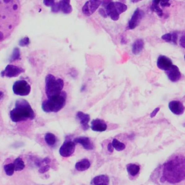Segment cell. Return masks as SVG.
Segmentation results:
<instances>
[{
    "mask_svg": "<svg viewBox=\"0 0 185 185\" xmlns=\"http://www.w3.org/2000/svg\"><path fill=\"white\" fill-rule=\"evenodd\" d=\"M20 59H21V53H20V49L18 47H15L14 49L11 56L9 57V61L12 62Z\"/></svg>",
    "mask_w": 185,
    "mask_h": 185,
    "instance_id": "obj_25",
    "label": "cell"
},
{
    "mask_svg": "<svg viewBox=\"0 0 185 185\" xmlns=\"http://www.w3.org/2000/svg\"><path fill=\"white\" fill-rule=\"evenodd\" d=\"M185 181V156L181 154L173 155L163 163L161 182L176 185Z\"/></svg>",
    "mask_w": 185,
    "mask_h": 185,
    "instance_id": "obj_1",
    "label": "cell"
},
{
    "mask_svg": "<svg viewBox=\"0 0 185 185\" xmlns=\"http://www.w3.org/2000/svg\"><path fill=\"white\" fill-rule=\"evenodd\" d=\"M102 4V0H89L82 8V12L85 15L90 16L97 10Z\"/></svg>",
    "mask_w": 185,
    "mask_h": 185,
    "instance_id": "obj_7",
    "label": "cell"
},
{
    "mask_svg": "<svg viewBox=\"0 0 185 185\" xmlns=\"http://www.w3.org/2000/svg\"><path fill=\"white\" fill-rule=\"evenodd\" d=\"M157 67L160 69L167 71L173 65L172 60L165 55H160L157 59Z\"/></svg>",
    "mask_w": 185,
    "mask_h": 185,
    "instance_id": "obj_11",
    "label": "cell"
},
{
    "mask_svg": "<svg viewBox=\"0 0 185 185\" xmlns=\"http://www.w3.org/2000/svg\"><path fill=\"white\" fill-rule=\"evenodd\" d=\"M14 165L15 166V171H21L25 167L24 161L20 158H18L14 161Z\"/></svg>",
    "mask_w": 185,
    "mask_h": 185,
    "instance_id": "obj_23",
    "label": "cell"
},
{
    "mask_svg": "<svg viewBox=\"0 0 185 185\" xmlns=\"http://www.w3.org/2000/svg\"><path fill=\"white\" fill-rule=\"evenodd\" d=\"M76 143L71 140H66L59 149V154L64 158L71 156L75 151Z\"/></svg>",
    "mask_w": 185,
    "mask_h": 185,
    "instance_id": "obj_8",
    "label": "cell"
},
{
    "mask_svg": "<svg viewBox=\"0 0 185 185\" xmlns=\"http://www.w3.org/2000/svg\"><path fill=\"white\" fill-rule=\"evenodd\" d=\"M61 11L65 14H70L72 11V7L70 3L64 1H60Z\"/></svg>",
    "mask_w": 185,
    "mask_h": 185,
    "instance_id": "obj_22",
    "label": "cell"
},
{
    "mask_svg": "<svg viewBox=\"0 0 185 185\" xmlns=\"http://www.w3.org/2000/svg\"><path fill=\"white\" fill-rule=\"evenodd\" d=\"M168 108L170 111L176 116H181L184 113L185 107L183 103L178 100H173L168 103Z\"/></svg>",
    "mask_w": 185,
    "mask_h": 185,
    "instance_id": "obj_10",
    "label": "cell"
},
{
    "mask_svg": "<svg viewBox=\"0 0 185 185\" xmlns=\"http://www.w3.org/2000/svg\"><path fill=\"white\" fill-rule=\"evenodd\" d=\"M126 170L131 176H135L139 173L140 171V167L137 164L130 163L126 166Z\"/></svg>",
    "mask_w": 185,
    "mask_h": 185,
    "instance_id": "obj_20",
    "label": "cell"
},
{
    "mask_svg": "<svg viewBox=\"0 0 185 185\" xmlns=\"http://www.w3.org/2000/svg\"><path fill=\"white\" fill-rule=\"evenodd\" d=\"M144 15L143 11L139 8H137L134 12L133 15L129 20L128 23V28L129 29H134L139 25L141 21L142 18Z\"/></svg>",
    "mask_w": 185,
    "mask_h": 185,
    "instance_id": "obj_9",
    "label": "cell"
},
{
    "mask_svg": "<svg viewBox=\"0 0 185 185\" xmlns=\"http://www.w3.org/2000/svg\"><path fill=\"white\" fill-rule=\"evenodd\" d=\"M62 1H65V2H67L70 3V0H62Z\"/></svg>",
    "mask_w": 185,
    "mask_h": 185,
    "instance_id": "obj_45",
    "label": "cell"
},
{
    "mask_svg": "<svg viewBox=\"0 0 185 185\" xmlns=\"http://www.w3.org/2000/svg\"><path fill=\"white\" fill-rule=\"evenodd\" d=\"M24 69L22 68L13 65H8L6 67L5 69L1 73V75L2 77H7V78H14L17 77L19 75L24 73Z\"/></svg>",
    "mask_w": 185,
    "mask_h": 185,
    "instance_id": "obj_6",
    "label": "cell"
},
{
    "mask_svg": "<svg viewBox=\"0 0 185 185\" xmlns=\"http://www.w3.org/2000/svg\"><path fill=\"white\" fill-rule=\"evenodd\" d=\"M109 183V176L106 175H99L94 177L92 180L91 183L92 185H97L101 183L108 184Z\"/></svg>",
    "mask_w": 185,
    "mask_h": 185,
    "instance_id": "obj_19",
    "label": "cell"
},
{
    "mask_svg": "<svg viewBox=\"0 0 185 185\" xmlns=\"http://www.w3.org/2000/svg\"><path fill=\"white\" fill-rule=\"evenodd\" d=\"M67 94L62 91L58 96L48 98L43 101L42 108L45 113H57L63 109L65 106Z\"/></svg>",
    "mask_w": 185,
    "mask_h": 185,
    "instance_id": "obj_3",
    "label": "cell"
},
{
    "mask_svg": "<svg viewBox=\"0 0 185 185\" xmlns=\"http://www.w3.org/2000/svg\"><path fill=\"white\" fill-rule=\"evenodd\" d=\"M1 99H2V98H3V93L2 91H1Z\"/></svg>",
    "mask_w": 185,
    "mask_h": 185,
    "instance_id": "obj_44",
    "label": "cell"
},
{
    "mask_svg": "<svg viewBox=\"0 0 185 185\" xmlns=\"http://www.w3.org/2000/svg\"><path fill=\"white\" fill-rule=\"evenodd\" d=\"M4 170L6 174L8 176H11L14 174L15 170V166L14 163H8L4 166Z\"/></svg>",
    "mask_w": 185,
    "mask_h": 185,
    "instance_id": "obj_27",
    "label": "cell"
},
{
    "mask_svg": "<svg viewBox=\"0 0 185 185\" xmlns=\"http://www.w3.org/2000/svg\"><path fill=\"white\" fill-rule=\"evenodd\" d=\"M73 141L76 144H81L83 148L86 150H92L94 148V144L91 140L86 137H79L75 138Z\"/></svg>",
    "mask_w": 185,
    "mask_h": 185,
    "instance_id": "obj_15",
    "label": "cell"
},
{
    "mask_svg": "<svg viewBox=\"0 0 185 185\" xmlns=\"http://www.w3.org/2000/svg\"><path fill=\"white\" fill-rule=\"evenodd\" d=\"M97 185H108V184H106V183H101V184H99Z\"/></svg>",
    "mask_w": 185,
    "mask_h": 185,
    "instance_id": "obj_46",
    "label": "cell"
},
{
    "mask_svg": "<svg viewBox=\"0 0 185 185\" xmlns=\"http://www.w3.org/2000/svg\"><path fill=\"white\" fill-rule=\"evenodd\" d=\"M150 10L152 12H155L156 13L157 15L159 17L161 18L163 16V11L159 7V6H151Z\"/></svg>",
    "mask_w": 185,
    "mask_h": 185,
    "instance_id": "obj_28",
    "label": "cell"
},
{
    "mask_svg": "<svg viewBox=\"0 0 185 185\" xmlns=\"http://www.w3.org/2000/svg\"><path fill=\"white\" fill-rule=\"evenodd\" d=\"M184 58H185V56H184Z\"/></svg>",
    "mask_w": 185,
    "mask_h": 185,
    "instance_id": "obj_48",
    "label": "cell"
},
{
    "mask_svg": "<svg viewBox=\"0 0 185 185\" xmlns=\"http://www.w3.org/2000/svg\"><path fill=\"white\" fill-rule=\"evenodd\" d=\"M160 111V108L159 107H157L156 108H155L152 111V113L150 114V116L151 118H154L155 116H156L157 114Z\"/></svg>",
    "mask_w": 185,
    "mask_h": 185,
    "instance_id": "obj_38",
    "label": "cell"
},
{
    "mask_svg": "<svg viewBox=\"0 0 185 185\" xmlns=\"http://www.w3.org/2000/svg\"><path fill=\"white\" fill-rule=\"evenodd\" d=\"M111 143L112 144L113 148L119 152L124 150L126 148V145L116 139H113Z\"/></svg>",
    "mask_w": 185,
    "mask_h": 185,
    "instance_id": "obj_26",
    "label": "cell"
},
{
    "mask_svg": "<svg viewBox=\"0 0 185 185\" xmlns=\"http://www.w3.org/2000/svg\"><path fill=\"white\" fill-rule=\"evenodd\" d=\"M180 45L185 49V34L183 35L180 39Z\"/></svg>",
    "mask_w": 185,
    "mask_h": 185,
    "instance_id": "obj_39",
    "label": "cell"
},
{
    "mask_svg": "<svg viewBox=\"0 0 185 185\" xmlns=\"http://www.w3.org/2000/svg\"><path fill=\"white\" fill-rule=\"evenodd\" d=\"M76 118L79 121L81 127L84 131H87L89 129V122L90 120L89 114L79 111L76 113Z\"/></svg>",
    "mask_w": 185,
    "mask_h": 185,
    "instance_id": "obj_13",
    "label": "cell"
},
{
    "mask_svg": "<svg viewBox=\"0 0 185 185\" xmlns=\"http://www.w3.org/2000/svg\"><path fill=\"white\" fill-rule=\"evenodd\" d=\"M178 37V35L177 33H172V42H172L173 44H177Z\"/></svg>",
    "mask_w": 185,
    "mask_h": 185,
    "instance_id": "obj_37",
    "label": "cell"
},
{
    "mask_svg": "<svg viewBox=\"0 0 185 185\" xmlns=\"http://www.w3.org/2000/svg\"><path fill=\"white\" fill-rule=\"evenodd\" d=\"M120 2H121L123 3H124V4H125V3H126V0H120Z\"/></svg>",
    "mask_w": 185,
    "mask_h": 185,
    "instance_id": "obj_43",
    "label": "cell"
},
{
    "mask_svg": "<svg viewBox=\"0 0 185 185\" xmlns=\"http://www.w3.org/2000/svg\"><path fill=\"white\" fill-rule=\"evenodd\" d=\"M43 3L46 7H52L55 3V0H43Z\"/></svg>",
    "mask_w": 185,
    "mask_h": 185,
    "instance_id": "obj_34",
    "label": "cell"
},
{
    "mask_svg": "<svg viewBox=\"0 0 185 185\" xmlns=\"http://www.w3.org/2000/svg\"><path fill=\"white\" fill-rule=\"evenodd\" d=\"M98 12H99V14H100V15L102 16L103 18H108V15L107 14V11H106L105 9L103 8H101L98 10Z\"/></svg>",
    "mask_w": 185,
    "mask_h": 185,
    "instance_id": "obj_35",
    "label": "cell"
},
{
    "mask_svg": "<svg viewBox=\"0 0 185 185\" xmlns=\"http://www.w3.org/2000/svg\"><path fill=\"white\" fill-rule=\"evenodd\" d=\"M43 161H44V163H46V164H48L50 163L51 162V159L48 158V157H46L45 158H44L43 159Z\"/></svg>",
    "mask_w": 185,
    "mask_h": 185,
    "instance_id": "obj_41",
    "label": "cell"
},
{
    "mask_svg": "<svg viewBox=\"0 0 185 185\" xmlns=\"http://www.w3.org/2000/svg\"><path fill=\"white\" fill-rule=\"evenodd\" d=\"M111 2H112V0H102V6L104 8V9H106L107 6L110 4Z\"/></svg>",
    "mask_w": 185,
    "mask_h": 185,
    "instance_id": "obj_36",
    "label": "cell"
},
{
    "mask_svg": "<svg viewBox=\"0 0 185 185\" xmlns=\"http://www.w3.org/2000/svg\"><path fill=\"white\" fill-rule=\"evenodd\" d=\"M50 169V166L46 165L44 166L43 167L40 168V169L39 170V172L41 174H43V173H45L46 172H48Z\"/></svg>",
    "mask_w": 185,
    "mask_h": 185,
    "instance_id": "obj_32",
    "label": "cell"
},
{
    "mask_svg": "<svg viewBox=\"0 0 185 185\" xmlns=\"http://www.w3.org/2000/svg\"><path fill=\"white\" fill-rule=\"evenodd\" d=\"M183 126L185 127V123L184 124H183Z\"/></svg>",
    "mask_w": 185,
    "mask_h": 185,
    "instance_id": "obj_47",
    "label": "cell"
},
{
    "mask_svg": "<svg viewBox=\"0 0 185 185\" xmlns=\"http://www.w3.org/2000/svg\"><path fill=\"white\" fill-rule=\"evenodd\" d=\"M107 149H108V150L109 151V152H113L114 148H113V146H112V143H109V144L108 145V146H107Z\"/></svg>",
    "mask_w": 185,
    "mask_h": 185,
    "instance_id": "obj_40",
    "label": "cell"
},
{
    "mask_svg": "<svg viewBox=\"0 0 185 185\" xmlns=\"http://www.w3.org/2000/svg\"><path fill=\"white\" fill-rule=\"evenodd\" d=\"M131 2L133 3H137L139 2V1H142V0H130Z\"/></svg>",
    "mask_w": 185,
    "mask_h": 185,
    "instance_id": "obj_42",
    "label": "cell"
},
{
    "mask_svg": "<svg viewBox=\"0 0 185 185\" xmlns=\"http://www.w3.org/2000/svg\"><path fill=\"white\" fill-rule=\"evenodd\" d=\"M64 87V82L61 78H56L52 74L47 75L45 78V93L47 99L58 96Z\"/></svg>",
    "mask_w": 185,
    "mask_h": 185,
    "instance_id": "obj_4",
    "label": "cell"
},
{
    "mask_svg": "<svg viewBox=\"0 0 185 185\" xmlns=\"http://www.w3.org/2000/svg\"><path fill=\"white\" fill-rule=\"evenodd\" d=\"M114 6L116 11L120 15L125 12L128 9L127 6L121 2H114Z\"/></svg>",
    "mask_w": 185,
    "mask_h": 185,
    "instance_id": "obj_24",
    "label": "cell"
},
{
    "mask_svg": "<svg viewBox=\"0 0 185 185\" xmlns=\"http://www.w3.org/2000/svg\"><path fill=\"white\" fill-rule=\"evenodd\" d=\"M11 121L19 122L27 120H34L35 114L27 101L19 99L16 101L15 107L9 112Z\"/></svg>",
    "mask_w": 185,
    "mask_h": 185,
    "instance_id": "obj_2",
    "label": "cell"
},
{
    "mask_svg": "<svg viewBox=\"0 0 185 185\" xmlns=\"http://www.w3.org/2000/svg\"><path fill=\"white\" fill-rule=\"evenodd\" d=\"M107 127L106 122L100 119H94L91 122V128L94 132H103L107 130Z\"/></svg>",
    "mask_w": 185,
    "mask_h": 185,
    "instance_id": "obj_14",
    "label": "cell"
},
{
    "mask_svg": "<svg viewBox=\"0 0 185 185\" xmlns=\"http://www.w3.org/2000/svg\"><path fill=\"white\" fill-rule=\"evenodd\" d=\"M107 14L108 16H110L111 19L113 21H117L120 19V14L118 13L117 11H116L115 8L114 6V2H111L107 6L106 9Z\"/></svg>",
    "mask_w": 185,
    "mask_h": 185,
    "instance_id": "obj_16",
    "label": "cell"
},
{
    "mask_svg": "<svg viewBox=\"0 0 185 185\" xmlns=\"http://www.w3.org/2000/svg\"><path fill=\"white\" fill-rule=\"evenodd\" d=\"M161 39L167 42H172V33H167L161 36Z\"/></svg>",
    "mask_w": 185,
    "mask_h": 185,
    "instance_id": "obj_31",
    "label": "cell"
},
{
    "mask_svg": "<svg viewBox=\"0 0 185 185\" xmlns=\"http://www.w3.org/2000/svg\"><path fill=\"white\" fill-rule=\"evenodd\" d=\"M170 1V0H160V5H161V7L162 8L170 7V3L169 2Z\"/></svg>",
    "mask_w": 185,
    "mask_h": 185,
    "instance_id": "obj_33",
    "label": "cell"
},
{
    "mask_svg": "<svg viewBox=\"0 0 185 185\" xmlns=\"http://www.w3.org/2000/svg\"><path fill=\"white\" fill-rule=\"evenodd\" d=\"M168 78L172 82H176L180 80L181 73L178 66L173 65L170 69L166 71Z\"/></svg>",
    "mask_w": 185,
    "mask_h": 185,
    "instance_id": "obj_12",
    "label": "cell"
},
{
    "mask_svg": "<svg viewBox=\"0 0 185 185\" xmlns=\"http://www.w3.org/2000/svg\"><path fill=\"white\" fill-rule=\"evenodd\" d=\"M144 46V42L142 39L136 40L132 45L131 51L133 54L139 55L143 50Z\"/></svg>",
    "mask_w": 185,
    "mask_h": 185,
    "instance_id": "obj_17",
    "label": "cell"
},
{
    "mask_svg": "<svg viewBox=\"0 0 185 185\" xmlns=\"http://www.w3.org/2000/svg\"><path fill=\"white\" fill-rule=\"evenodd\" d=\"M45 141L46 144L49 146H53L57 142V137L52 133H47L45 135Z\"/></svg>",
    "mask_w": 185,
    "mask_h": 185,
    "instance_id": "obj_21",
    "label": "cell"
},
{
    "mask_svg": "<svg viewBox=\"0 0 185 185\" xmlns=\"http://www.w3.org/2000/svg\"><path fill=\"white\" fill-rule=\"evenodd\" d=\"M90 166L91 163L89 160L87 159H84L77 162L75 168L77 170L83 172L88 170L90 167Z\"/></svg>",
    "mask_w": 185,
    "mask_h": 185,
    "instance_id": "obj_18",
    "label": "cell"
},
{
    "mask_svg": "<svg viewBox=\"0 0 185 185\" xmlns=\"http://www.w3.org/2000/svg\"><path fill=\"white\" fill-rule=\"evenodd\" d=\"M12 89L14 93L16 95L27 96L31 93V87L26 81L20 80L14 83Z\"/></svg>",
    "mask_w": 185,
    "mask_h": 185,
    "instance_id": "obj_5",
    "label": "cell"
},
{
    "mask_svg": "<svg viewBox=\"0 0 185 185\" xmlns=\"http://www.w3.org/2000/svg\"><path fill=\"white\" fill-rule=\"evenodd\" d=\"M51 11L53 13H58L61 11V7H60V1L55 2V4L51 7Z\"/></svg>",
    "mask_w": 185,
    "mask_h": 185,
    "instance_id": "obj_29",
    "label": "cell"
},
{
    "mask_svg": "<svg viewBox=\"0 0 185 185\" xmlns=\"http://www.w3.org/2000/svg\"><path fill=\"white\" fill-rule=\"evenodd\" d=\"M30 44V40L29 37L25 36V37L22 38L20 40L19 42V46L21 47H26V46H29Z\"/></svg>",
    "mask_w": 185,
    "mask_h": 185,
    "instance_id": "obj_30",
    "label": "cell"
}]
</instances>
